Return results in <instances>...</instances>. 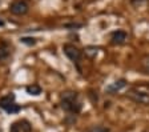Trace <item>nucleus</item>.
Returning <instances> with one entry per match:
<instances>
[{
  "label": "nucleus",
  "instance_id": "1",
  "mask_svg": "<svg viewBox=\"0 0 149 132\" xmlns=\"http://www.w3.org/2000/svg\"><path fill=\"white\" fill-rule=\"evenodd\" d=\"M61 108L67 112L79 113L81 110V104L79 101V96L73 91H65L61 94Z\"/></svg>",
  "mask_w": 149,
  "mask_h": 132
},
{
  "label": "nucleus",
  "instance_id": "2",
  "mask_svg": "<svg viewBox=\"0 0 149 132\" xmlns=\"http://www.w3.org/2000/svg\"><path fill=\"white\" fill-rule=\"evenodd\" d=\"M129 96L137 103L149 105V84L134 85L129 91Z\"/></svg>",
  "mask_w": 149,
  "mask_h": 132
},
{
  "label": "nucleus",
  "instance_id": "3",
  "mask_svg": "<svg viewBox=\"0 0 149 132\" xmlns=\"http://www.w3.org/2000/svg\"><path fill=\"white\" fill-rule=\"evenodd\" d=\"M63 51H64V54L67 55V57H68L69 60H72L73 63H77L79 60L81 59V51L79 50L76 45H73V44H64Z\"/></svg>",
  "mask_w": 149,
  "mask_h": 132
},
{
  "label": "nucleus",
  "instance_id": "4",
  "mask_svg": "<svg viewBox=\"0 0 149 132\" xmlns=\"http://www.w3.org/2000/svg\"><path fill=\"white\" fill-rule=\"evenodd\" d=\"M28 11H29V6H28L25 1H23V0H17V1L12 3L11 7H9V12L16 16H23V15H25Z\"/></svg>",
  "mask_w": 149,
  "mask_h": 132
},
{
  "label": "nucleus",
  "instance_id": "5",
  "mask_svg": "<svg viewBox=\"0 0 149 132\" xmlns=\"http://www.w3.org/2000/svg\"><path fill=\"white\" fill-rule=\"evenodd\" d=\"M127 80L125 79H118V80H116V82L111 83V84L108 85V87L105 88V92L109 95H113V94H117L118 91H121L124 87H127Z\"/></svg>",
  "mask_w": 149,
  "mask_h": 132
},
{
  "label": "nucleus",
  "instance_id": "6",
  "mask_svg": "<svg viewBox=\"0 0 149 132\" xmlns=\"http://www.w3.org/2000/svg\"><path fill=\"white\" fill-rule=\"evenodd\" d=\"M128 39V34L125 31H121V29H117V31L112 32L111 34V43L112 44H124Z\"/></svg>",
  "mask_w": 149,
  "mask_h": 132
},
{
  "label": "nucleus",
  "instance_id": "7",
  "mask_svg": "<svg viewBox=\"0 0 149 132\" xmlns=\"http://www.w3.org/2000/svg\"><path fill=\"white\" fill-rule=\"evenodd\" d=\"M15 95L11 92V94L6 95V96H3V98H0V108L4 111L8 110L12 104H15Z\"/></svg>",
  "mask_w": 149,
  "mask_h": 132
},
{
  "label": "nucleus",
  "instance_id": "8",
  "mask_svg": "<svg viewBox=\"0 0 149 132\" xmlns=\"http://www.w3.org/2000/svg\"><path fill=\"white\" fill-rule=\"evenodd\" d=\"M28 95H32V96H39L41 94V87L39 84H31L25 88Z\"/></svg>",
  "mask_w": 149,
  "mask_h": 132
},
{
  "label": "nucleus",
  "instance_id": "9",
  "mask_svg": "<svg viewBox=\"0 0 149 132\" xmlns=\"http://www.w3.org/2000/svg\"><path fill=\"white\" fill-rule=\"evenodd\" d=\"M11 54V48L8 47V44L7 43H3L0 44V60H4L9 56Z\"/></svg>",
  "mask_w": 149,
  "mask_h": 132
},
{
  "label": "nucleus",
  "instance_id": "10",
  "mask_svg": "<svg viewBox=\"0 0 149 132\" xmlns=\"http://www.w3.org/2000/svg\"><path fill=\"white\" fill-rule=\"evenodd\" d=\"M140 67H141V69H143L144 73L149 75V55H145V56L141 59V61H140Z\"/></svg>",
  "mask_w": 149,
  "mask_h": 132
},
{
  "label": "nucleus",
  "instance_id": "11",
  "mask_svg": "<svg viewBox=\"0 0 149 132\" xmlns=\"http://www.w3.org/2000/svg\"><path fill=\"white\" fill-rule=\"evenodd\" d=\"M99 48L97 47H93V45H89V47H85V50H84V54L87 55L88 57H91V59H93V57H96L97 52H99Z\"/></svg>",
  "mask_w": 149,
  "mask_h": 132
},
{
  "label": "nucleus",
  "instance_id": "12",
  "mask_svg": "<svg viewBox=\"0 0 149 132\" xmlns=\"http://www.w3.org/2000/svg\"><path fill=\"white\" fill-rule=\"evenodd\" d=\"M19 126H20V129L22 132H31V126H29V123L23 120V122H19Z\"/></svg>",
  "mask_w": 149,
  "mask_h": 132
},
{
  "label": "nucleus",
  "instance_id": "13",
  "mask_svg": "<svg viewBox=\"0 0 149 132\" xmlns=\"http://www.w3.org/2000/svg\"><path fill=\"white\" fill-rule=\"evenodd\" d=\"M20 41L23 44H27V45H35L36 44V39L35 38H22Z\"/></svg>",
  "mask_w": 149,
  "mask_h": 132
},
{
  "label": "nucleus",
  "instance_id": "14",
  "mask_svg": "<svg viewBox=\"0 0 149 132\" xmlns=\"http://www.w3.org/2000/svg\"><path fill=\"white\" fill-rule=\"evenodd\" d=\"M9 132H22V129H20V126H19V122L17 123H13L12 126H11V128H9Z\"/></svg>",
  "mask_w": 149,
  "mask_h": 132
},
{
  "label": "nucleus",
  "instance_id": "15",
  "mask_svg": "<svg viewBox=\"0 0 149 132\" xmlns=\"http://www.w3.org/2000/svg\"><path fill=\"white\" fill-rule=\"evenodd\" d=\"M91 132H109V131H108V128H105V127L97 126V127H95V128H93Z\"/></svg>",
  "mask_w": 149,
  "mask_h": 132
},
{
  "label": "nucleus",
  "instance_id": "16",
  "mask_svg": "<svg viewBox=\"0 0 149 132\" xmlns=\"http://www.w3.org/2000/svg\"><path fill=\"white\" fill-rule=\"evenodd\" d=\"M146 4L148 3V0H132V4L133 6H137V7H141V4Z\"/></svg>",
  "mask_w": 149,
  "mask_h": 132
},
{
  "label": "nucleus",
  "instance_id": "17",
  "mask_svg": "<svg viewBox=\"0 0 149 132\" xmlns=\"http://www.w3.org/2000/svg\"><path fill=\"white\" fill-rule=\"evenodd\" d=\"M4 24H6V23H4V22H3V20L0 19V27H4Z\"/></svg>",
  "mask_w": 149,
  "mask_h": 132
}]
</instances>
